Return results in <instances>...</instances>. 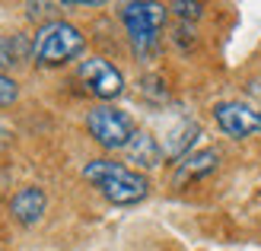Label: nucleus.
<instances>
[{
    "instance_id": "f257e3e1",
    "label": "nucleus",
    "mask_w": 261,
    "mask_h": 251,
    "mask_svg": "<svg viewBox=\"0 0 261 251\" xmlns=\"http://www.w3.org/2000/svg\"><path fill=\"white\" fill-rule=\"evenodd\" d=\"M83 178L93 188H99V194L106 201L118 204V207L140 204L150 194V181L143 172L130 169L124 162H112V159H89L83 165Z\"/></svg>"
},
{
    "instance_id": "f03ea898",
    "label": "nucleus",
    "mask_w": 261,
    "mask_h": 251,
    "mask_svg": "<svg viewBox=\"0 0 261 251\" xmlns=\"http://www.w3.org/2000/svg\"><path fill=\"white\" fill-rule=\"evenodd\" d=\"M83 48H86L83 32L64 19H51L45 25H38V32L32 38V58L42 67H61L76 54H83Z\"/></svg>"
},
{
    "instance_id": "7ed1b4c3",
    "label": "nucleus",
    "mask_w": 261,
    "mask_h": 251,
    "mask_svg": "<svg viewBox=\"0 0 261 251\" xmlns=\"http://www.w3.org/2000/svg\"><path fill=\"white\" fill-rule=\"evenodd\" d=\"M166 10L163 4H150V0H137V4H124L121 7V22L127 29L130 48L137 58H150L160 48V32L166 22Z\"/></svg>"
},
{
    "instance_id": "20e7f679",
    "label": "nucleus",
    "mask_w": 261,
    "mask_h": 251,
    "mask_svg": "<svg viewBox=\"0 0 261 251\" xmlns=\"http://www.w3.org/2000/svg\"><path fill=\"white\" fill-rule=\"evenodd\" d=\"M86 130L106 150H124L130 143V137L137 134L130 115L115 108V105H96V108H89L86 111Z\"/></svg>"
},
{
    "instance_id": "39448f33",
    "label": "nucleus",
    "mask_w": 261,
    "mask_h": 251,
    "mask_svg": "<svg viewBox=\"0 0 261 251\" xmlns=\"http://www.w3.org/2000/svg\"><path fill=\"white\" fill-rule=\"evenodd\" d=\"M214 121L232 140H245L261 130V111L245 102H217L214 105Z\"/></svg>"
},
{
    "instance_id": "423d86ee",
    "label": "nucleus",
    "mask_w": 261,
    "mask_h": 251,
    "mask_svg": "<svg viewBox=\"0 0 261 251\" xmlns=\"http://www.w3.org/2000/svg\"><path fill=\"white\" fill-rule=\"evenodd\" d=\"M80 80L86 83V89L93 92L96 99H118L121 92H124V76L121 70L115 67L112 61L106 58H86L80 64Z\"/></svg>"
},
{
    "instance_id": "0eeeda50",
    "label": "nucleus",
    "mask_w": 261,
    "mask_h": 251,
    "mask_svg": "<svg viewBox=\"0 0 261 251\" xmlns=\"http://www.w3.org/2000/svg\"><path fill=\"white\" fill-rule=\"evenodd\" d=\"M45 210H48V194L42 188H35V184L19 188L10 201V213L16 222H22V226H35V222L45 216Z\"/></svg>"
},
{
    "instance_id": "6e6552de",
    "label": "nucleus",
    "mask_w": 261,
    "mask_h": 251,
    "mask_svg": "<svg viewBox=\"0 0 261 251\" xmlns=\"http://www.w3.org/2000/svg\"><path fill=\"white\" fill-rule=\"evenodd\" d=\"M124 153H127V162L134 169H156L163 162V147L147 130H137V134L130 137V143L124 147Z\"/></svg>"
},
{
    "instance_id": "1a4fd4ad",
    "label": "nucleus",
    "mask_w": 261,
    "mask_h": 251,
    "mask_svg": "<svg viewBox=\"0 0 261 251\" xmlns=\"http://www.w3.org/2000/svg\"><path fill=\"white\" fill-rule=\"evenodd\" d=\"M198 137H201V124L191 121V118H181V121L172 124V130H169V137L163 143V156H169V159H185Z\"/></svg>"
},
{
    "instance_id": "9d476101",
    "label": "nucleus",
    "mask_w": 261,
    "mask_h": 251,
    "mask_svg": "<svg viewBox=\"0 0 261 251\" xmlns=\"http://www.w3.org/2000/svg\"><path fill=\"white\" fill-rule=\"evenodd\" d=\"M220 165V153L217 150H201V153H188L185 159L178 162V172H175V184H185V181H198L204 175Z\"/></svg>"
},
{
    "instance_id": "9b49d317",
    "label": "nucleus",
    "mask_w": 261,
    "mask_h": 251,
    "mask_svg": "<svg viewBox=\"0 0 261 251\" xmlns=\"http://www.w3.org/2000/svg\"><path fill=\"white\" fill-rule=\"evenodd\" d=\"M25 54L22 38H0V64H16Z\"/></svg>"
},
{
    "instance_id": "f8f14e48",
    "label": "nucleus",
    "mask_w": 261,
    "mask_h": 251,
    "mask_svg": "<svg viewBox=\"0 0 261 251\" xmlns=\"http://www.w3.org/2000/svg\"><path fill=\"white\" fill-rule=\"evenodd\" d=\"M16 99H19V86H16V80H10L7 73H0V108L13 105Z\"/></svg>"
},
{
    "instance_id": "ddd939ff",
    "label": "nucleus",
    "mask_w": 261,
    "mask_h": 251,
    "mask_svg": "<svg viewBox=\"0 0 261 251\" xmlns=\"http://www.w3.org/2000/svg\"><path fill=\"white\" fill-rule=\"evenodd\" d=\"M169 10H172L175 16H181V19H198L204 7L201 4H181V0H178V4H169Z\"/></svg>"
},
{
    "instance_id": "4468645a",
    "label": "nucleus",
    "mask_w": 261,
    "mask_h": 251,
    "mask_svg": "<svg viewBox=\"0 0 261 251\" xmlns=\"http://www.w3.org/2000/svg\"><path fill=\"white\" fill-rule=\"evenodd\" d=\"M7 137H10V130H7L4 124H0V147H4V143H7Z\"/></svg>"
}]
</instances>
